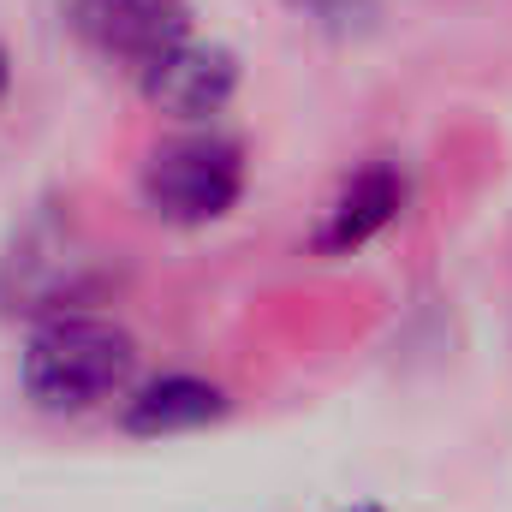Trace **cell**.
<instances>
[{
	"instance_id": "6",
	"label": "cell",
	"mask_w": 512,
	"mask_h": 512,
	"mask_svg": "<svg viewBox=\"0 0 512 512\" xmlns=\"http://www.w3.org/2000/svg\"><path fill=\"white\" fill-rule=\"evenodd\" d=\"M399 209H405V179H399V167L370 161V167L352 173V185L334 197V209H328V221H322V233H316V251L346 256V251H358V245H370L382 227L399 221Z\"/></svg>"
},
{
	"instance_id": "2",
	"label": "cell",
	"mask_w": 512,
	"mask_h": 512,
	"mask_svg": "<svg viewBox=\"0 0 512 512\" xmlns=\"http://www.w3.org/2000/svg\"><path fill=\"white\" fill-rule=\"evenodd\" d=\"M245 191V149L215 131H185L149 149L137 173V197L167 227H209Z\"/></svg>"
},
{
	"instance_id": "7",
	"label": "cell",
	"mask_w": 512,
	"mask_h": 512,
	"mask_svg": "<svg viewBox=\"0 0 512 512\" xmlns=\"http://www.w3.org/2000/svg\"><path fill=\"white\" fill-rule=\"evenodd\" d=\"M215 417H227V393L197 376H161L126 399L131 435H179V429H203Z\"/></svg>"
},
{
	"instance_id": "5",
	"label": "cell",
	"mask_w": 512,
	"mask_h": 512,
	"mask_svg": "<svg viewBox=\"0 0 512 512\" xmlns=\"http://www.w3.org/2000/svg\"><path fill=\"white\" fill-rule=\"evenodd\" d=\"M137 90H143V102L149 108H161V114H173V120H209V114H221L227 102H233V90H239V60H233V48H221V42H179V48H167L161 60H149L143 72H137Z\"/></svg>"
},
{
	"instance_id": "10",
	"label": "cell",
	"mask_w": 512,
	"mask_h": 512,
	"mask_svg": "<svg viewBox=\"0 0 512 512\" xmlns=\"http://www.w3.org/2000/svg\"><path fill=\"white\" fill-rule=\"evenodd\" d=\"M358 512H376V507H358Z\"/></svg>"
},
{
	"instance_id": "1",
	"label": "cell",
	"mask_w": 512,
	"mask_h": 512,
	"mask_svg": "<svg viewBox=\"0 0 512 512\" xmlns=\"http://www.w3.org/2000/svg\"><path fill=\"white\" fill-rule=\"evenodd\" d=\"M131 370H137L131 334L120 322L84 316V310L36 322V334L18 358V382L30 393V405L54 411V417H78V411H96V405L120 399Z\"/></svg>"
},
{
	"instance_id": "9",
	"label": "cell",
	"mask_w": 512,
	"mask_h": 512,
	"mask_svg": "<svg viewBox=\"0 0 512 512\" xmlns=\"http://www.w3.org/2000/svg\"><path fill=\"white\" fill-rule=\"evenodd\" d=\"M0 96H6V54H0Z\"/></svg>"
},
{
	"instance_id": "8",
	"label": "cell",
	"mask_w": 512,
	"mask_h": 512,
	"mask_svg": "<svg viewBox=\"0 0 512 512\" xmlns=\"http://www.w3.org/2000/svg\"><path fill=\"white\" fill-rule=\"evenodd\" d=\"M286 6L334 42H364L382 24V0H286Z\"/></svg>"
},
{
	"instance_id": "4",
	"label": "cell",
	"mask_w": 512,
	"mask_h": 512,
	"mask_svg": "<svg viewBox=\"0 0 512 512\" xmlns=\"http://www.w3.org/2000/svg\"><path fill=\"white\" fill-rule=\"evenodd\" d=\"M66 24L96 54L143 72L191 36V0H66Z\"/></svg>"
},
{
	"instance_id": "3",
	"label": "cell",
	"mask_w": 512,
	"mask_h": 512,
	"mask_svg": "<svg viewBox=\"0 0 512 512\" xmlns=\"http://www.w3.org/2000/svg\"><path fill=\"white\" fill-rule=\"evenodd\" d=\"M0 292H6V310H30V316H66L72 304H84L90 292V256L78 245L72 227H54V221H36L12 256L0 268Z\"/></svg>"
}]
</instances>
